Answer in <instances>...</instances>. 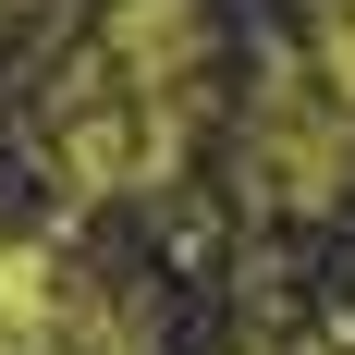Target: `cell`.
<instances>
[{"label": "cell", "instance_id": "1", "mask_svg": "<svg viewBox=\"0 0 355 355\" xmlns=\"http://www.w3.org/2000/svg\"><path fill=\"white\" fill-rule=\"evenodd\" d=\"M245 184L270 209H331L355 184V110L331 98L306 62H282L257 86V110H245Z\"/></svg>", "mask_w": 355, "mask_h": 355}, {"label": "cell", "instance_id": "2", "mask_svg": "<svg viewBox=\"0 0 355 355\" xmlns=\"http://www.w3.org/2000/svg\"><path fill=\"white\" fill-rule=\"evenodd\" d=\"M86 62H98L110 86L159 98V110H196V73H209V0H110Z\"/></svg>", "mask_w": 355, "mask_h": 355}, {"label": "cell", "instance_id": "3", "mask_svg": "<svg viewBox=\"0 0 355 355\" xmlns=\"http://www.w3.org/2000/svg\"><path fill=\"white\" fill-rule=\"evenodd\" d=\"M306 73L355 110V0H319V49H306Z\"/></svg>", "mask_w": 355, "mask_h": 355}]
</instances>
